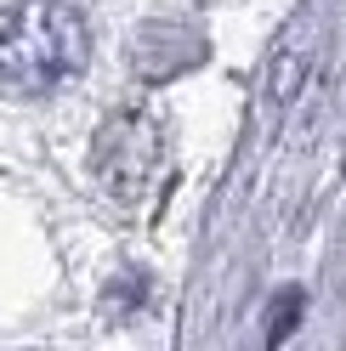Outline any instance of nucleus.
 I'll list each match as a JSON object with an SVG mask.
<instances>
[{
  "mask_svg": "<svg viewBox=\"0 0 346 351\" xmlns=\"http://www.w3.org/2000/svg\"><path fill=\"white\" fill-rule=\"evenodd\" d=\"M137 130H142V114H125V119L108 125V136H102V159H97V170L108 176V187H114L119 199H137L142 182H148V176H154V165H159V136L148 130L142 147H131Z\"/></svg>",
  "mask_w": 346,
  "mask_h": 351,
  "instance_id": "2",
  "label": "nucleus"
},
{
  "mask_svg": "<svg viewBox=\"0 0 346 351\" xmlns=\"http://www.w3.org/2000/svg\"><path fill=\"white\" fill-rule=\"evenodd\" d=\"M85 17L74 0H0V91L46 97L85 69Z\"/></svg>",
  "mask_w": 346,
  "mask_h": 351,
  "instance_id": "1",
  "label": "nucleus"
},
{
  "mask_svg": "<svg viewBox=\"0 0 346 351\" xmlns=\"http://www.w3.org/2000/svg\"><path fill=\"white\" fill-rule=\"evenodd\" d=\"M205 57V40L199 29H182V23H148L131 46V69L142 80H176L182 69Z\"/></svg>",
  "mask_w": 346,
  "mask_h": 351,
  "instance_id": "3",
  "label": "nucleus"
},
{
  "mask_svg": "<svg viewBox=\"0 0 346 351\" xmlns=\"http://www.w3.org/2000/svg\"><path fill=\"white\" fill-rule=\"evenodd\" d=\"M307 69H312V29H284V40L273 46V57H267V97L273 102H290L295 91H301V80H307Z\"/></svg>",
  "mask_w": 346,
  "mask_h": 351,
  "instance_id": "4",
  "label": "nucleus"
}]
</instances>
